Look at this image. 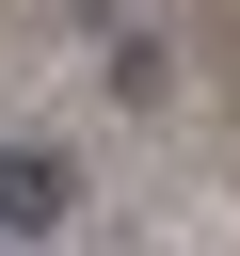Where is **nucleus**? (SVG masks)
I'll return each instance as SVG.
<instances>
[{
  "label": "nucleus",
  "mask_w": 240,
  "mask_h": 256,
  "mask_svg": "<svg viewBox=\"0 0 240 256\" xmlns=\"http://www.w3.org/2000/svg\"><path fill=\"white\" fill-rule=\"evenodd\" d=\"M80 224V160L64 144H0V240H64Z\"/></svg>",
  "instance_id": "obj_1"
},
{
  "label": "nucleus",
  "mask_w": 240,
  "mask_h": 256,
  "mask_svg": "<svg viewBox=\"0 0 240 256\" xmlns=\"http://www.w3.org/2000/svg\"><path fill=\"white\" fill-rule=\"evenodd\" d=\"M96 80H112L128 112H160V96H176V48H160V32H112V64H96Z\"/></svg>",
  "instance_id": "obj_2"
}]
</instances>
